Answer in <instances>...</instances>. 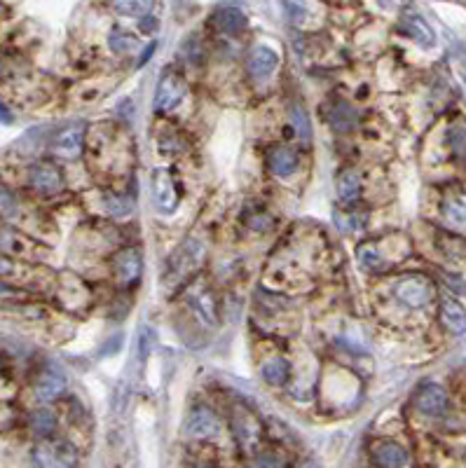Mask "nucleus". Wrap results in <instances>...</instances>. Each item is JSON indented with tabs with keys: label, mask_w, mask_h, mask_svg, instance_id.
<instances>
[{
	"label": "nucleus",
	"mask_w": 466,
	"mask_h": 468,
	"mask_svg": "<svg viewBox=\"0 0 466 468\" xmlns=\"http://www.w3.org/2000/svg\"><path fill=\"white\" fill-rule=\"evenodd\" d=\"M204 258H207V244H204V239H200V237L185 239L183 244L176 248V253L169 258V262H166L164 279L166 281L185 279L188 274H192L195 269L202 265Z\"/></svg>",
	"instance_id": "nucleus-1"
},
{
	"label": "nucleus",
	"mask_w": 466,
	"mask_h": 468,
	"mask_svg": "<svg viewBox=\"0 0 466 468\" xmlns=\"http://www.w3.org/2000/svg\"><path fill=\"white\" fill-rule=\"evenodd\" d=\"M78 452L66 441H42L31 455V468H75Z\"/></svg>",
	"instance_id": "nucleus-2"
},
{
	"label": "nucleus",
	"mask_w": 466,
	"mask_h": 468,
	"mask_svg": "<svg viewBox=\"0 0 466 468\" xmlns=\"http://www.w3.org/2000/svg\"><path fill=\"white\" fill-rule=\"evenodd\" d=\"M42 253H45L42 246L35 244L31 237L7 228V225H0V258L33 262V260H38Z\"/></svg>",
	"instance_id": "nucleus-3"
},
{
	"label": "nucleus",
	"mask_w": 466,
	"mask_h": 468,
	"mask_svg": "<svg viewBox=\"0 0 466 468\" xmlns=\"http://www.w3.org/2000/svg\"><path fill=\"white\" fill-rule=\"evenodd\" d=\"M150 195H152V204H155L157 214L162 216H171L176 214L178 209V187L173 176L169 169H152V178H150Z\"/></svg>",
	"instance_id": "nucleus-4"
},
{
	"label": "nucleus",
	"mask_w": 466,
	"mask_h": 468,
	"mask_svg": "<svg viewBox=\"0 0 466 468\" xmlns=\"http://www.w3.org/2000/svg\"><path fill=\"white\" fill-rule=\"evenodd\" d=\"M188 94V85L185 80L173 70H166L157 82L155 97H152V108L157 113H171L173 108H178L183 104Z\"/></svg>",
	"instance_id": "nucleus-5"
},
{
	"label": "nucleus",
	"mask_w": 466,
	"mask_h": 468,
	"mask_svg": "<svg viewBox=\"0 0 466 468\" xmlns=\"http://www.w3.org/2000/svg\"><path fill=\"white\" fill-rule=\"evenodd\" d=\"M183 433L192 441H211L221 433V419L211 407L197 405L188 412L183 421Z\"/></svg>",
	"instance_id": "nucleus-6"
},
{
	"label": "nucleus",
	"mask_w": 466,
	"mask_h": 468,
	"mask_svg": "<svg viewBox=\"0 0 466 468\" xmlns=\"http://www.w3.org/2000/svg\"><path fill=\"white\" fill-rule=\"evenodd\" d=\"M143 272V253L141 248L127 246L113 255V276L118 281V286L129 288L141 279Z\"/></svg>",
	"instance_id": "nucleus-7"
},
{
	"label": "nucleus",
	"mask_w": 466,
	"mask_h": 468,
	"mask_svg": "<svg viewBox=\"0 0 466 468\" xmlns=\"http://www.w3.org/2000/svg\"><path fill=\"white\" fill-rule=\"evenodd\" d=\"M394 295L400 304L410 307V309H422V307H427L429 300H431L434 288L424 276L410 274V276H403V279L396 281Z\"/></svg>",
	"instance_id": "nucleus-8"
},
{
	"label": "nucleus",
	"mask_w": 466,
	"mask_h": 468,
	"mask_svg": "<svg viewBox=\"0 0 466 468\" xmlns=\"http://www.w3.org/2000/svg\"><path fill=\"white\" fill-rule=\"evenodd\" d=\"M28 185L42 197H54L63 190V176L52 162H38L28 169Z\"/></svg>",
	"instance_id": "nucleus-9"
},
{
	"label": "nucleus",
	"mask_w": 466,
	"mask_h": 468,
	"mask_svg": "<svg viewBox=\"0 0 466 468\" xmlns=\"http://www.w3.org/2000/svg\"><path fill=\"white\" fill-rule=\"evenodd\" d=\"M185 302L195 314H197V319L204 321V324L214 326L218 321V300L207 283L195 281L192 286L185 290Z\"/></svg>",
	"instance_id": "nucleus-10"
},
{
	"label": "nucleus",
	"mask_w": 466,
	"mask_h": 468,
	"mask_svg": "<svg viewBox=\"0 0 466 468\" xmlns=\"http://www.w3.org/2000/svg\"><path fill=\"white\" fill-rule=\"evenodd\" d=\"M82 143H85V129L80 127V124H73V127L61 129L59 134L52 138L49 148H52L54 157L73 162V159H78L80 152H82Z\"/></svg>",
	"instance_id": "nucleus-11"
},
{
	"label": "nucleus",
	"mask_w": 466,
	"mask_h": 468,
	"mask_svg": "<svg viewBox=\"0 0 466 468\" xmlns=\"http://www.w3.org/2000/svg\"><path fill=\"white\" fill-rule=\"evenodd\" d=\"M47 272L33 262H21V260H7L0 258V279L14 281V283H35L45 279Z\"/></svg>",
	"instance_id": "nucleus-12"
},
{
	"label": "nucleus",
	"mask_w": 466,
	"mask_h": 468,
	"mask_svg": "<svg viewBox=\"0 0 466 468\" xmlns=\"http://www.w3.org/2000/svg\"><path fill=\"white\" fill-rule=\"evenodd\" d=\"M232 431H235V438L239 443V448L244 452H251L256 448L258 438H260V426L249 410H237L235 417H232Z\"/></svg>",
	"instance_id": "nucleus-13"
},
{
	"label": "nucleus",
	"mask_w": 466,
	"mask_h": 468,
	"mask_svg": "<svg viewBox=\"0 0 466 468\" xmlns=\"http://www.w3.org/2000/svg\"><path fill=\"white\" fill-rule=\"evenodd\" d=\"M276 66H279V52H276L272 45H265V42H260V45H256V47L251 49V54H249V73H251V78L267 80L276 70Z\"/></svg>",
	"instance_id": "nucleus-14"
},
{
	"label": "nucleus",
	"mask_w": 466,
	"mask_h": 468,
	"mask_svg": "<svg viewBox=\"0 0 466 468\" xmlns=\"http://www.w3.org/2000/svg\"><path fill=\"white\" fill-rule=\"evenodd\" d=\"M415 405L427 417H443L448 410V393L439 384H427L415 396Z\"/></svg>",
	"instance_id": "nucleus-15"
},
{
	"label": "nucleus",
	"mask_w": 466,
	"mask_h": 468,
	"mask_svg": "<svg viewBox=\"0 0 466 468\" xmlns=\"http://www.w3.org/2000/svg\"><path fill=\"white\" fill-rule=\"evenodd\" d=\"M329 124L338 131V134H347V131H354L356 124H359V111L345 99H333L329 106Z\"/></svg>",
	"instance_id": "nucleus-16"
},
{
	"label": "nucleus",
	"mask_w": 466,
	"mask_h": 468,
	"mask_svg": "<svg viewBox=\"0 0 466 468\" xmlns=\"http://www.w3.org/2000/svg\"><path fill=\"white\" fill-rule=\"evenodd\" d=\"M400 31L424 49H431L436 45L434 28L429 26L424 17H419V14H403V17H400Z\"/></svg>",
	"instance_id": "nucleus-17"
},
{
	"label": "nucleus",
	"mask_w": 466,
	"mask_h": 468,
	"mask_svg": "<svg viewBox=\"0 0 466 468\" xmlns=\"http://www.w3.org/2000/svg\"><path fill=\"white\" fill-rule=\"evenodd\" d=\"M373 462L380 468H405L407 452L394 441H380L373 445Z\"/></svg>",
	"instance_id": "nucleus-18"
},
{
	"label": "nucleus",
	"mask_w": 466,
	"mask_h": 468,
	"mask_svg": "<svg viewBox=\"0 0 466 468\" xmlns=\"http://www.w3.org/2000/svg\"><path fill=\"white\" fill-rule=\"evenodd\" d=\"M267 166L276 178H288L293 176L298 169V155L293 148H286V145H274V148L267 150Z\"/></svg>",
	"instance_id": "nucleus-19"
},
{
	"label": "nucleus",
	"mask_w": 466,
	"mask_h": 468,
	"mask_svg": "<svg viewBox=\"0 0 466 468\" xmlns=\"http://www.w3.org/2000/svg\"><path fill=\"white\" fill-rule=\"evenodd\" d=\"M63 391H66V377L54 370H45L35 382V398L40 403H54Z\"/></svg>",
	"instance_id": "nucleus-20"
},
{
	"label": "nucleus",
	"mask_w": 466,
	"mask_h": 468,
	"mask_svg": "<svg viewBox=\"0 0 466 468\" xmlns=\"http://www.w3.org/2000/svg\"><path fill=\"white\" fill-rule=\"evenodd\" d=\"M441 324L446 326V331L453 335H464L466 333V309L462 302H457L455 297H443L441 300Z\"/></svg>",
	"instance_id": "nucleus-21"
},
{
	"label": "nucleus",
	"mask_w": 466,
	"mask_h": 468,
	"mask_svg": "<svg viewBox=\"0 0 466 468\" xmlns=\"http://www.w3.org/2000/svg\"><path fill=\"white\" fill-rule=\"evenodd\" d=\"M214 24L218 31H223V33H230V35L242 33L246 28V14L239 10L237 5H221V7H216V12H214Z\"/></svg>",
	"instance_id": "nucleus-22"
},
{
	"label": "nucleus",
	"mask_w": 466,
	"mask_h": 468,
	"mask_svg": "<svg viewBox=\"0 0 466 468\" xmlns=\"http://www.w3.org/2000/svg\"><path fill=\"white\" fill-rule=\"evenodd\" d=\"M260 375H263V379L269 386H283L290 375V365L286 358L269 356L267 361H263V365H260Z\"/></svg>",
	"instance_id": "nucleus-23"
},
{
	"label": "nucleus",
	"mask_w": 466,
	"mask_h": 468,
	"mask_svg": "<svg viewBox=\"0 0 466 468\" xmlns=\"http://www.w3.org/2000/svg\"><path fill=\"white\" fill-rule=\"evenodd\" d=\"M338 197H340V202L342 204H354V202H359V197H361V176L356 173L354 169H345L340 176H338Z\"/></svg>",
	"instance_id": "nucleus-24"
},
{
	"label": "nucleus",
	"mask_w": 466,
	"mask_h": 468,
	"mask_svg": "<svg viewBox=\"0 0 466 468\" xmlns=\"http://www.w3.org/2000/svg\"><path fill=\"white\" fill-rule=\"evenodd\" d=\"M28 426H31V431L38 438H47L54 433L56 429V414L52 412V410L47 407H40L35 410V412H31V417H28Z\"/></svg>",
	"instance_id": "nucleus-25"
},
{
	"label": "nucleus",
	"mask_w": 466,
	"mask_h": 468,
	"mask_svg": "<svg viewBox=\"0 0 466 468\" xmlns=\"http://www.w3.org/2000/svg\"><path fill=\"white\" fill-rule=\"evenodd\" d=\"M138 38L129 31H122V28H113L111 35H108V47L113 49L115 54H132L138 49Z\"/></svg>",
	"instance_id": "nucleus-26"
},
{
	"label": "nucleus",
	"mask_w": 466,
	"mask_h": 468,
	"mask_svg": "<svg viewBox=\"0 0 466 468\" xmlns=\"http://www.w3.org/2000/svg\"><path fill=\"white\" fill-rule=\"evenodd\" d=\"M443 214L453 223H466V192H450L443 202Z\"/></svg>",
	"instance_id": "nucleus-27"
},
{
	"label": "nucleus",
	"mask_w": 466,
	"mask_h": 468,
	"mask_svg": "<svg viewBox=\"0 0 466 468\" xmlns=\"http://www.w3.org/2000/svg\"><path fill=\"white\" fill-rule=\"evenodd\" d=\"M288 117H290V124H293L295 129V136L300 138L302 143H309L312 141V122H309V115L305 111L302 106H290L288 111Z\"/></svg>",
	"instance_id": "nucleus-28"
},
{
	"label": "nucleus",
	"mask_w": 466,
	"mask_h": 468,
	"mask_svg": "<svg viewBox=\"0 0 466 468\" xmlns=\"http://www.w3.org/2000/svg\"><path fill=\"white\" fill-rule=\"evenodd\" d=\"M359 260H361V267L366 269V272H382L384 267H389V260L384 258L375 246H361L359 248Z\"/></svg>",
	"instance_id": "nucleus-29"
},
{
	"label": "nucleus",
	"mask_w": 466,
	"mask_h": 468,
	"mask_svg": "<svg viewBox=\"0 0 466 468\" xmlns=\"http://www.w3.org/2000/svg\"><path fill=\"white\" fill-rule=\"evenodd\" d=\"M134 204L132 199H127V197L122 195H113V192H106L104 195V211L108 216L113 218H127L129 214H132Z\"/></svg>",
	"instance_id": "nucleus-30"
},
{
	"label": "nucleus",
	"mask_w": 466,
	"mask_h": 468,
	"mask_svg": "<svg viewBox=\"0 0 466 468\" xmlns=\"http://www.w3.org/2000/svg\"><path fill=\"white\" fill-rule=\"evenodd\" d=\"M0 214L5 218H14L19 214V202L17 197L12 195V190L5 185V183H0Z\"/></svg>",
	"instance_id": "nucleus-31"
},
{
	"label": "nucleus",
	"mask_w": 466,
	"mask_h": 468,
	"mask_svg": "<svg viewBox=\"0 0 466 468\" xmlns=\"http://www.w3.org/2000/svg\"><path fill=\"white\" fill-rule=\"evenodd\" d=\"M448 143H450V148H453L455 157H460L466 162V129L464 127H450Z\"/></svg>",
	"instance_id": "nucleus-32"
},
{
	"label": "nucleus",
	"mask_w": 466,
	"mask_h": 468,
	"mask_svg": "<svg viewBox=\"0 0 466 468\" xmlns=\"http://www.w3.org/2000/svg\"><path fill=\"white\" fill-rule=\"evenodd\" d=\"M178 152H183V143H180L178 136H164L162 141H159V155L173 157V155H178Z\"/></svg>",
	"instance_id": "nucleus-33"
},
{
	"label": "nucleus",
	"mask_w": 466,
	"mask_h": 468,
	"mask_svg": "<svg viewBox=\"0 0 466 468\" xmlns=\"http://www.w3.org/2000/svg\"><path fill=\"white\" fill-rule=\"evenodd\" d=\"M253 468H283V462L274 452H263V455L253 459Z\"/></svg>",
	"instance_id": "nucleus-34"
},
{
	"label": "nucleus",
	"mask_w": 466,
	"mask_h": 468,
	"mask_svg": "<svg viewBox=\"0 0 466 468\" xmlns=\"http://www.w3.org/2000/svg\"><path fill=\"white\" fill-rule=\"evenodd\" d=\"M150 5L145 3H115V10L122 14H129V17H143V12L148 10Z\"/></svg>",
	"instance_id": "nucleus-35"
},
{
	"label": "nucleus",
	"mask_w": 466,
	"mask_h": 468,
	"mask_svg": "<svg viewBox=\"0 0 466 468\" xmlns=\"http://www.w3.org/2000/svg\"><path fill=\"white\" fill-rule=\"evenodd\" d=\"M183 52H188L185 56H188V61H192V63H197V61H202V47H200V42L197 40H185V45H183Z\"/></svg>",
	"instance_id": "nucleus-36"
},
{
	"label": "nucleus",
	"mask_w": 466,
	"mask_h": 468,
	"mask_svg": "<svg viewBox=\"0 0 466 468\" xmlns=\"http://www.w3.org/2000/svg\"><path fill=\"white\" fill-rule=\"evenodd\" d=\"M269 225H272V218H269L267 214H258V216L249 218V228L251 230L265 232V230H269Z\"/></svg>",
	"instance_id": "nucleus-37"
},
{
	"label": "nucleus",
	"mask_w": 466,
	"mask_h": 468,
	"mask_svg": "<svg viewBox=\"0 0 466 468\" xmlns=\"http://www.w3.org/2000/svg\"><path fill=\"white\" fill-rule=\"evenodd\" d=\"M155 49H157V45H155V42H150V45H148V49H145V52H143L141 56H138V61H136V68H141L143 63H148V61H150V56H152V52H155Z\"/></svg>",
	"instance_id": "nucleus-38"
},
{
	"label": "nucleus",
	"mask_w": 466,
	"mask_h": 468,
	"mask_svg": "<svg viewBox=\"0 0 466 468\" xmlns=\"http://www.w3.org/2000/svg\"><path fill=\"white\" fill-rule=\"evenodd\" d=\"M0 122H5V124H12V122H14V115L7 111V106H3V104H0Z\"/></svg>",
	"instance_id": "nucleus-39"
},
{
	"label": "nucleus",
	"mask_w": 466,
	"mask_h": 468,
	"mask_svg": "<svg viewBox=\"0 0 466 468\" xmlns=\"http://www.w3.org/2000/svg\"><path fill=\"white\" fill-rule=\"evenodd\" d=\"M300 468H321V464H319V462H307V464H302Z\"/></svg>",
	"instance_id": "nucleus-40"
},
{
	"label": "nucleus",
	"mask_w": 466,
	"mask_h": 468,
	"mask_svg": "<svg viewBox=\"0 0 466 468\" xmlns=\"http://www.w3.org/2000/svg\"><path fill=\"white\" fill-rule=\"evenodd\" d=\"M0 365H3V363H0Z\"/></svg>",
	"instance_id": "nucleus-41"
}]
</instances>
